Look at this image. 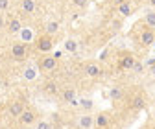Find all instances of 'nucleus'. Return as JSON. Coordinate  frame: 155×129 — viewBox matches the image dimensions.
Wrapping results in <instances>:
<instances>
[{
	"label": "nucleus",
	"mask_w": 155,
	"mask_h": 129,
	"mask_svg": "<svg viewBox=\"0 0 155 129\" xmlns=\"http://www.w3.org/2000/svg\"><path fill=\"white\" fill-rule=\"evenodd\" d=\"M57 66H59V57H57V55H50V53H45L43 57L39 59V65H37V68L45 74L55 72Z\"/></svg>",
	"instance_id": "nucleus-1"
},
{
	"label": "nucleus",
	"mask_w": 155,
	"mask_h": 129,
	"mask_svg": "<svg viewBox=\"0 0 155 129\" xmlns=\"http://www.w3.org/2000/svg\"><path fill=\"white\" fill-rule=\"evenodd\" d=\"M37 120H39V114H37V111H35L33 107H26V109L22 111V114L17 118L18 127H22V129L35 125V122H37Z\"/></svg>",
	"instance_id": "nucleus-2"
},
{
	"label": "nucleus",
	"mask_w": 155,
	"mask_h": 129,
	"mask_svg": "<svg viewBox=\"0 0 155 129\" xmlns=\"http://www.w3.org/2000/svg\"><path fill=\"white\" fill-rule=\"evenodd\" d=\"M139 28H140V24H139ZM153 43H155V31L150 30V28L144 24V26L140 28L139 35H137V44L142 46V48H148V46H151Z\"/></svg>",
	"instance_id": "nucleus-3"
},
{
	"label": "nucleus",
	"mask_w": 155,
	"mask_h": 129,
	"mask_svg": "<svg viewBox=\"0 0 155 129\" xmlns=\"http://www.w3.org/2000/svg\"><path fill=\"white\" fill-rule=\"evenodd\" d=\"M35 50L39 53H50L54 50V37L43 33V35H39L37 39H35Z\"/></svg>",
	"instance_id": "nucleus-4"
},
{
	"label": "nucleus",
	"mask_w": 155,
	"mask_h": 129,
	"mask_svg": "<svg viewBox=\"0 0 155 129\" xmlns=\"http://www.w3.org/2000/svg\"><path fill=\"white\" fill-rule=\"evenodd\" d=\"M11 59L13 61H26L28 59V43H13L11 44Z\"/></svg>",
	"instance_id": "nucleus-5"
},
{
	"label": "nucleus",
	"mask_w": 155,
	"mask_h": 129,
	"mask_svg": "<svg viewBox=\"0 0 155 129\" xmlns=\"http://www.w3.org/2000/svg\"><path fill=\"white\" fill-rule=\"evenodd\" d=\"M24 109H26V105H24L21 100H13V102L8 103V116L13 118V120H17L18 116L22 114V111H24Z\"/></svg>",
	"instance_id": "nucleus-6"
},
{
	"label": "nucleus",
	"mask_w": 155,
	"mask_h": 129,
	"mask_svg": "<svg viewBox=\"0 0 155 129\" xmlns=\"http://www.w3.org/2000/svg\"><path fill=\"white\" fill-rule=\"evenodd\" d=\"M83 72H85L87 78L96 79V78H102L104 68H102V65H98V63H87V65L83 66Z\"/></svg>",
	"instance_id": "nucleus-7"
},
{
	"label": "nucleus",
	"mask_w": 155,
	"mask_h": 129,
	"mask_svg": "<svg viewBox=\"0 0 155 129\" xmlns=\"http://www.w3.org/2000/svg\"><path fill=\"white\" fill-rule=\"evenodd\" d=\"M6 28H8V31L9 33H21L22 31V21H21V17H17V15H11L8 21H6Z\"/></svg>",
	"instance_id": "nucleus-8"
},
{
	"label": "nucleus",
	"mask_w": 155,
	"mask_h": 129,
	"mask_svg": "<svg viewBox=\"0 0 155 129\" xmlns=\"http://www.w3.org/2000/svg\"><path fill=\"white\" fill-rule=\"evenodd\" d=\"M109 124H111V114L107 111H102V113H98L94 116V127L96 129H105V127H109Z\"/></svg>",
	"instance_id": "nucleus-9"
},
{
	"label": "nucleus",
	"mask_w": 155,
	"mask_h": 129,
	"mask_svg": "<svg viewBox=\"0 0 155 129\" xmlns=\"http://www.w3.org/2000/svg\"><path fill=\"white\" fill-rule=\"evenodd\" d=\"M43 92L46 96H57L61 92V89H59V83L57 81H54V79H48V81H45V85H43Z\"/></svg>",
	"instance_id": "nucleus-10"
},
{
	"label": "nucleus",
	"mask_w": 155,
	"mask_h": 129,
	"mask_svg": "<svg viewBox=\"0 0 155 129\" xmlns=\"http://www.w3.org/2000/svg\"><path fill=\"white\" fill-rule=\"evenodd\" d=\"M135 63H137V57H135L131 52L122 53V57H120V68H122V70H131Z\"/></svg>",
	"instance_id": "nucleus-11"
},
{
	"label": "nucleus",
	"mask_w": 155,
	"mask_h": 129,
	"mask_svg": "<svg viewBox=\"0 0 155 129\" xmlns=\"http://www.w3.org/2000/svg\"><path fill=\"white\" fill-rule=\"evenodd\" d=\"M18 8H21V11L24 15H33L37 11V4H35V0H21L18 2Z\"/></svg>",
	"instance_id": "nucleus-12"
},
{
	"label": "nucleus",
	"mask_w": 155,
	"mask_h": 129,
	"mask_svg": "<svg viewBox=\"0 0 155 129\" xmlns=\"http://www.w3.org/2000/svg\"><path fill=\"white\" fill-rule=\"evenodd\" d=\"M129 107L133 111H142L146 107V96L144 94H135L131 98V102H129Z\"/></svg>",
	"instance_id": "nucleus-13"
},
{
	"label": "nucleus",
	"mask_w": 155,
	"mask_h": 129,
	"mask_svg": "<svg viewBox=\"0 0 155 129\" xmlns=\"http://www.w3.org/2000/svg\"><path fill=\"white\" fill-rule=\"evenodd\" d=\"M78 127L80 129H91V127H94V116L92 114H81L80 118H78Z\"/></svg>",
	"instance_id": "nucleus-14"
},
{
	"label": "nucleus",
	"mask_w": 155,
	"mask_h": 129,
	"mask_svg": "<svg viewBox=\"0 0 155 129\" xmlns=\"http://www.w3.org/2000/svg\"><path fill=\"white\" fill-rule=\"evenodd\" d=\"M59 94H61V100L67 102V103H76V102H78V100H76V89H72V87L63 89Z\"/></svg>",
	"instance_id": "nucleus-15"
},
{
	"label": "nucleus",
	"mask_w": 155,
	"mask_h": 129,
	"mask_svg": "<svg viewBox=\"0 0 155 129\" xmlns=\"http://www.w3.org/2000/svg\"><path fill=\"white\" fill-rule=\"evenodd\" d=\"M37 72H39L37 65L30 63V65L24 68V72H22V78H24V79H28V81H31V79H35V78H37Z\"/></svg>",
	"instance_id": "nucleus-16"
},
{
	"label": "nucleus",
	"mask_w": 155,
	"mask_h": 129,
	"mask_svg": "<svg viewBox=\"0 0 155 129\" xmlns=\"http://www.w3.org/2000/svg\"><path fill=\"white\" fill-rule=\"evenodd\" d=\"M122 96H124V89H122L120 85H114V87L109 90V98H111L113 102H120Z\"/></svg>",
	"instance_id": "nucleus-17"
},
{
	"label": "nucleus",
	"mask_w": 155,
	"mask_h": 129,
	"mask_svg": "<svg viewBox=\"0 0 155 129\" xmlns=\"http://www.w3.org/2000/svg\"><path fill=\"white\" fill-rule=\"evenodd\" d=\"M57 31H59V22H55V21H50V22H46V26H45V33H46V35L54 37Z\"/></svg>",
	"instance_id": "nucleus-18"
},
{
	"label": "nucleus",
	"mask_w": 155,
	"mask_h": 129,
	"mask_svg": "<svg viewBox=\"0 0 155 129\" xmlns=\"http://www.w3.org/2000/svg\"><path fill=\"white\" fill-rule=\"evenodd\" d=\"M116 11H118L122 17H129V15H131V11H133V8H131V4L126 0V2H122V4L116 6Z\"/></svg>",
	"instance_id": "nucleus-19"
},
{
	"label": "nucleus",
	"mask_w": 155,
	"mask_h": 129,
	"mask_svg": "<svg viewBox=\"0 0 155 129\" xmlns=\"http://www.w3.org/2000/svg\"><path fill=\"white\" fill-rule=\"evenodd\" d=\"M144 24L150 30L155 31V11H146V15H144Z\"/></svg>",
	"instance_id": "nucleus-20"
},
{
	"label": "nucleus",
	"mask_w": 155,
	"mask_h": 129,
	"mask_svg": "<svg viewBox=\"0 0 155 129\" xmlns=\"http://www.w3.org/2000/svg\"><path fill=\"white\" fill-rule=\"evenodd\" d=\"M35 129H54L50 120H37L35 122Z\"/></svg>",
	"instance_id": "nucleus-21"
},
{
	"label": "nucleus",
	"mask_w": 155,
	"mask_h": 129,
	"mask_svg": "<svg viewBox=\"0 0 155 129\" xmlns=\"http://www.w3.org/2000/svg\"><path fill=\"white\" fill-rule=\"evenodd\" d=\"M65 50H67V52H76V50H78V43L72 41V39L65 41Z\"/></svg>",
	"instance_id": "nucleus-22"
},
{
	"label": "nucleus",
	"mask_w": 155,
	"mask_h": 129,
	"mask_svg": "<svg viewBox=\"0 0 155 129\" xmlns=\"http://www.w3.org/2000/svg\"><path fill=\"white\" fill-rule=\"evenodd\" d=\"M9 8H11V0H0V13L9 11Z\"/></svg>",
	"instance_id": "nucleus-23"
},
{
	"label": "nucleus",
	"mask_w": 155,
	"mask_h": 129,
	"mask_svg": "<svg viewBox=\"0 0 155 129\" xmlns=\"http://www.w3.org/2000/svg\"><path fill=\"white\" fill-rule=\"evenodd\" d=\"M131 70H133L135 74H142V70H144V65L137 61V63H135V65H133V68H131Z\"/></svg>",
	"instance_id": "nucleus-24"
},
{
	"label": "nucleus",
	"mask_w": 155,
	"mask_h": 129,
	"mask_svg": "<svg viewBox=\"0 0 155 129\" xmlns=\"http://www.w3.org/2000/svg\"><path fill=\"white\" fill-rule=\"evenodd\" d=\"M72 4H74V6H78V8H87L89 0H72Z\"/></svg>",
	"instance_id": "nucleus-25"
},
{
	"label": "nucleus",
	"mask_w": 155,
	"mask_h": 129,
	"mask_svg": "<svg viewBox=\"0 0 155 129\" xmlns=\"http://www.w3.org/2000/svg\"><path fill=\"white\" fill-rule=\"evenodd\" d=\"M80 105H81L83 109H92V100H81Z\"/></svg>",
	"instance_id": "nucleus-26"
},
{
	"label": "nucleus",
	"mask_w": 155,
	"mask_h": 129,
	"mask_svg": "<svg viewBox=\"0 0 155 129\" xmlns=\"http://www.w3.org/2000/svg\"><path fill=\"white\" fill-rule=\"evenodd\" d=\"M6 28V18H4V15L2 13H0V31H2Z\"/></svg>",
	"instance_id": "nucleus-27"
},
{
	"label": "nucleus",
	"mask_w": 155,
	"mask_h": 129,
	"mask_svg": "<svg viewBox=\"0 0 155 129\" xmlns=\"http://www.w3.org/2000/svg\"><path fill=\"white\" fill-rule=\"evenodd\" d=\"M150 74H151V76H155V65H153V66L150 68Z\"/></svg>",
	"instance_id": "nucleus-28"
},
{
	"label": "nucleus",
	"mask_w": 155,
	"mask_h": 129,
	"mask_svg": "<svg viewBox=\"0 0 155 129\" xmlns=\"http://www.w3.org/2000/svg\"><path fill=\"white\" fill-rule=\"evenodd\" d=\"M150 4H151V6H153V8H155V0H150Z\"/></svg>",
	"instance_id": "nucleus-29"
},
{
	"label": "nucleus",
	"mask_w": 155,
	"mask_h": 129,
	"mask_svg": "<svg viewBox=\"0 0 155 129\" xmlns=\"http://www.w3.org/2000/svg\"><path fill=\"white\" fill-rule=\"evenodd\" d=\"M76 129H80V127H76Z\"/></svg>",
	"instance_id": "nucleus-30"
}]
</instances>
